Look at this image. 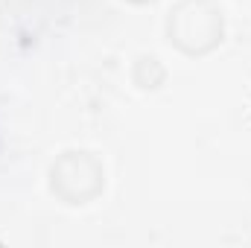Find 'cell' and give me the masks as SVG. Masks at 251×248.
<instances>
[{"instance_id":"obj_1","label":"cell","mask_w":251,"mask_h":248,"mask_svg":"<svg viewBox=\"0 0 251 248\" xmlns=\"http://www.w3.org/2000/svg\"><path fill=\"white\" fill-rule=\"evenodd\" d=\"M222 38V15L210 0H181L170 18V41L190 56L207 53Z\"/></svg>"},{"instance_id":"obj_2","label":"cell","mask_w":251,"mask_h":248,"mask_svg":"<svg viewBox=\"0 0 251 248\" xmlns=\"http://www.w3.org/2000/svg\"><path fill=\"white\" fill-rule=\"evenodd\" d=\"M53 190L70 204H82L102 190V167L85 152H67L53 167Z\"/></svg>"},{"instance_id":"obj_3","label":"cell","mask_w":251,"mask_h":248,"mask_svg":"<svg viewBox=\"0 0 251 248\" xmlns=\"http://www.w3.org/2000/svg\"><path fill=\"white\" fill-rule=\"evenodd\" d=\"M134 3H146V0H134Z\"/></svg>"}]
</instances>
